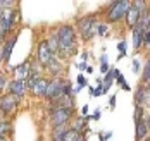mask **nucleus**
<instances>
[{
    "label": "nucleus",
    "instance_id": "obj_1",
    "mask_svg": "<svg viewBox=\"0 0 150 141\" xmlns=\"http://www.w3.org/2000/svg\"><path fill=\"white\" fill-rule=\"evenodd\" d=\"M57 40H59V60L71 59L78 52V38H76V29L71 24H60L57 28Z\"/></svg>",
    "mask_w": 150,
    "mask_h": 141
},
{
    "label": "nucleus",
    "instance_id": "obj_2",
    "mask_svg": "<svg viewBox=\"0 0 150 141\" xmlns=\"http://www.w3.org/2000/svg\"><path fill=\"white\" fill-rule=\"evenodd\" d=\"M131 7V2L128 0H117V2H110L107 7V22H119L122 19H126V14Z\"/></svg>",
    "mask_w": 150,
    "mask_h": 141
},
{
    "label": "nucleus",
    "instance_id": "obj_3",
    "mask_svg": "<svg viewBox=\"0 0 150 141\" xmlns=\"http://www.w3.org/2000/svg\"><path fill=\"white\" fill-rule=\"evenodd\" d=\"M19 21V11L17 9H4L0 11V33L9 38V33L14 29L16 22Z\"/></svg>",
    "mask_w": 150,
    "mask_h": 141
},
{
    "label": "nucleus",
    "instance_id": "obj_4",
    "mask_svg": "<svg viewBox=\"0 0 150 141\" xmlns=\"http://www.w3.org/2000/svg\"><path fill=\"white\" fill-rule=\"evenodd\" d=\"M97 28H98V21H97V17H93V16L81 17L78 21V33H79L83 41H90L91 38L95 36V33H97Z\"/></svg>",
    "mask_w": 150,
    "mask_h": 141
},
{
    "label": "nucleus",
    "instance_id": "obj_5",
    "mask_svg": "<svg viewBox=\"0 0 150 141\" xmlns=\"http://www.w3.org/2000/svg\"><path fill=\"white\" fill-rule=\"evenodd\" d=\"M147 9V2H143V0H138V2H131V7H129V11H128V14H126V24L133 29L138 26V22H140V16H142V12Z\"/></svg>",
    "mask_w": 150,
    "mask_h": 141
},
{
    "label": "nucleus",
    "instance_id": "obj_6",
    "mask_svg": "<svg viewBox=\"0 0 150 141\" xmlns=\"http://www.w3.org/2000/svg\"><path fill=\"white\" fill-rule=\"evenodd\" d=\"M74 110L69 109H50V124L54 127H60L66 126L69 121H73Z\"/></svg>",
    "mask_w": 150,
    "mask_h": 141
},
{
    "label": "nucleus",
    "instance_id": "obj_7",
    "mask_svg": "<svg viewBox=\"0 0 150 141\" xmlns=\"http://www.w3.org/2000/svg\"><path fill=\"white\" fill-rule=\"evenodd\" d=\"M64 84H66L64 79L54 78L50 83H48V90H47L45 98L48 100V102H55V100H59L60 96L64 95Z\"/></svg>",
    "mask_w": 150,
    "mask_h": 141
},
{
    "label": "nucleus",
    "instance_id": "obj_8",
    "mask_svg": "<svg viewBox=\"0 0 150 141\" xmlns=\"http://www.w3.org/2000/svg\"><path fill=\"white\" fill-rule=\"evenodd\" d=\"M19 107V98L11 93H5L0 96V112H4L5 115L14 114Z\"/></svg>",
    "mask_w": 150,
    "mask_h": 141
},
{
    "label": "nucleus",
    "instance_id": "obj_9",
    "mask_svg": "<svg viewBox=\"0 0 150 141\" xmlns=\"http://www.w3.org/2000/svg\"><path fill=\"white\" fill-rule=\"evenodd\" d=\"M135 103L138 107H147L150 105V83H140L138 88H136V93H135Z\"/></svg>",
    "mask_w": 150,
    "mask_h": 141
},
{
    "label": "nucleus",
    "instance_id": "obj_10",
    "mask_svg": "<svg viewBox=\"0 0 150 141\" xmlns=\"http://www.w3.org/2000/svg\"><path fill=\"white\" fill-rule=\"evenodd\" d=\"M54 57H55V55L50 52V48H48V45H47V40L40 41V43L36 45V60L42 64L43 67H47L48 64L52 62Z\"/></svg>",
    "mask_w": 150,
    "mask_h": 141
},
{
    "label": "nucleus",
    "instance_id": "obj_11",
    "mask_svg": "<svg viewBox=\"0 0 150 141\" xmlns=\"http://www.w3.org/2000/svg\"><path fill=\"white\" fill-rule=\"evenodd\" d=\"M7 90L9 93L17 96L19 100L24 96V95L30 91V86H28V81H23V79H12L9 84H7Z\"/></svg>",
    "mask_w": 150,
    "mask_h": 141
},
{
    "label": "nucleus",
    "instance_id": "obj_12",
    "mask_svg": "<svg viewBox=\"0 0 150 141\" xmlns=\"http://www.w3.org/2000/svg\"><path fill=\"white\" fill-rule=\"evenodd\" d=\"M48 79L45 78H40L33 86H30V93L35 96V98H45L47 95V90H48Z\"/></svg>",
    "mask_w": 150,
    "mask_h": 141
},
{
    "label": "nucleus",
    "instance_id": "obj_13",
    "mask_svg": "<svg viewBox=\"0 0 150 141\" xmlns=\"http://www.w3.org/2000/svg\"><path fill=\"white\" fill-rule=\"evenodd\" d=\"M12 71H14L16 79L28 81V78H30V74H31V59H28V60H24V62H21V64H17Z\"/></svg>",
    "mask_w": 150,
    "mask_h": 141
},
{
    "label": "nucleus",
    "instance_id": "obj_14",
    "mask_svg": "<svg viewBox=\"0 0 150 141\" xmlns=\"http://www.w3.org/2000/svg\"><path fill=\"white\" fill-rule=\"evenodd\" d=\"M16 41H17V33H14V36H9L7 41L4 43V47L0 50V59H2L4 62H9L11 53H12V50H14V47H16Z\"/></svg>",
    "mask_w": 150,
    "mask_h": 141
},
{
    "label": "nucleus",
    "instance_id": "obj_15",
    "mask_svg": "<svg viewBox=\"0 0 150 141\" xmlns=\"http://www.w3.org/2000/svg\"><path fill=\"white\" fill-rule=\"evenodd\" d=\"M136 124V131H135V140L136 141H145L147 140V136L150 134V129L147 122H145V119H142V121H138L135 122Z\"/></svg>",
    "mask_w": 150,
    "mask_h": 141
},
{
    "label": "nucleus",
    "instance_id": "obj_16",
    "mask_svg": "<svg viewBox=\"0 0 150 141\" xmlns=\"http://www.w3.org/2000/svg\"><path fill=\"white\" fill-rule=\"evenodd\" d=\"M52 109H69L74 110V98H69V96H60L59 100L52 102Z\"/></svg>",
    "mask_w": 150,
    "mask_h": 141
},
{
    "label": "nucleus",
    "instance_id": "obj_17",
    "mask_svg": "<svg viewBox=\"0 0 150 141\" xmlns=\"http://www.w3.org/2000/svg\"><path fill=\"white\" fill-rule=\"evenodd\" d=\"M121 72L117 71V69H109V72L105 74L104 81H102V90H104V93H107L109 91V88L112 86V83H114V79L119 76Z\"/></svg>",
    "mask_w": 150,
    "mask_h": 141
},
{
    "label": "nucleus",
    "instance_id": "obj_18",
    "mask_svg": "<svg viewBox=\"0 0 150 141\" xmlns=\"http://www.w3.org/2000/svg\"><path fill=\"white\" fill-rule=\"evenodd\" d=\"M47 71L52 74V76H55V78H60V74H62V71H64V65H62V62H60L59 59H52V62L48 64L45 67Z\"/></svg>",
    "mask_w": 150,
    "mask_h": 141
},
{
    "label": "nucleus",
    "instance_id": "obj_19",
    "mask_svg": "<svg viewBox=\"0 0 150 141\" xmlns=\"http://www.w3.org/2000/svg\"><path fill=\"white\" fill-rule=\"evenodd\" d=\"M143 33L145 31L140 26L133 28V48L135 50H140V48L143 47Z\"/></svg>",
    "mask_w": 150,
    "mask_h": 141
},
{
    "label": "nucleus",
    "instance_id": "obj_20",
    "mask_svg": "<svg viewBox=\"0 0 150 141\" xmlns=\"http://www.w3.org/2000/svg\"><path fill=\"white\" fill-rule=\"evenodd\" d=\"M47 45H48L50 52H52L54 55L59 53V40H57V33H50V34H48V38H47Z\"/></svg>",
    "mask_w": 150,
    "mask_h": 141
},
{
    "label": "nucleus",
    "instance_id": "obj_21",
    "mask_svg": "<svg viewBox=\"0 0 150 141\" xmlns=\"http://www.w3.org/2000/svg\"><path fill=\"white\" fill-rule=\"evenodd\" d=\"M138 26L143 29V31H150V9L147 7L143 12H142V16H140V22H138Z\"/></svg>",
    "mask_w": 150,
    "mask_h": 141
},
{
    "label": "nucleus",
    "instance_id": "obj_22",
    "mask_svg": "<svg viewBox=\"0 0 150 141\" xmlns=\"http://www.w3.org/2000/svg\"><path fill=\"white\" fill-rule=\"evenodd\" d=\"M83 140V136H81V133L79 131H76V129H67L66 131V134H64V141H81Z\"/></svg>",
    "mask_w": 150,
    "mask_h": 141
},
{
    "label": "nucleus",
    "instance_id": "obj_23",
    "mask_svg": "<svg viewBox=\"0 0 150 141\" xmlns=\"http://www.w3.org/2000/svg\"><path fill=\"white\" fill-rule=\"evenodd\" d=\"M69 127L60 126V127H54V134H52V141H64V134Z\"/></svg>",
    "mask_w": 150,
    "mask_h": 141
},
{
    "label": "nucleus",
    "instance_id": "obj_24",
    "mask_svg": "<svg viewBox=\"0 0 150 141\" xmlns=\"http://www.w3.org/2000/svg\"><path fill=\"white\" fill-rule=\"evenodd\" d=\"M71 129H76V131H79V133H81L83 129H86V119H85V117H74Z\"/></svg>",
    "mask_w": 150,
    "mask_h": 141
},
{
    "label": "nucleus",
    "instance_id": "obj_25",
    "mask_svg": "<svg viewBox=\"0 0 150 141\" xmlns=\"http://www.w3.org/2000/svg\"><path fill=\"white\" fill-rule=\"evenodd\" d=\"M12 129V124L9 121H0V138H5V134Z\"/></svg>",
    "mask_w": 150,
    "mask_h": 141
},
{
    "label": "nucleus",
    "instance_id": "obj_26",
    "mask_svg": "<svg viewBox=\"0 0 150 141\" xmlns=\"http://www.w3.org/2000/svg\"><path fill=\"white\" fill-rule=\"evenodd\" d=\"M142 83H150V60L145 64V67H143V71H142Z\"/></svg>",
    "mask_w": 150,
    "mask_h": 141
},
{
    "label": "nucleus",
    "instance_id": "obj_27",
    "mask_svg": "<svg viewBox=\"0 0 150 141\" xmlns=\"http://www.w3.org/2000/svg\"><path fill=\"white\" fill-rule=\"evenodd\" d=\"M116 79H117V83L121 84V88H122L124 91H129V90H131V88H129V84L126 83V79H124V76H122V74H119Z\"/></svg>",
    "mask_w": 150,
    "mask_h": 141
},
{
    "label": "nucleus",
    "instance_id": "obj_28",
    "mask_svg": "<svg viewBox=\"0 0 150 141\" xmlns=\"http://www.w3.org/2000/svg\"><path fill=\"white\" fill-rule=\"evenodd\" d=\"M109 31V26L105 24V22H98V28H97V34H100V36H105Z\"/></svg>",
    "mask_w": 150,
    "mask_h": 141
},
{
    "label": "nucleus",
    "instance_id": "obj_29",
    "mask_svg": "<svg viewBox=\"0 0 150 141\" xmlns=\"http://www.w3.org/2000/svg\"><path fill=\"white\" fill-rule=\"evenodd\" d=\"M142 119H145V115H143V107H135V122L138 121H142Z\"/></svg>",
    "mask_w": 150,
    "mask_h": 141
},
{
    "label": "nucleus",
    "instance_id": "obj_30",
    "mask_svg": "<svg viewBox=\"0 0 150 141\" xmlns=\"http://www.w3.org/2000/svg\"><path fill=\"white\" fill-rule=\"evenodd\" d=\"M16 5V2L12 0H0V11H4V9H12Z\"/></svg>",
    "mask_w": 150,
    "mask_h": 141
},
{
    "label": "nucleus",
    "instance_id": "obj_31",
    "mask_svg": "<svg viewBox=\"0 0 150 141\" xmlns=\"http://www.w3.org/2000/svg\"><path fill=\"white\" fill-rule=\"evenodd\" d=\"M117 50H119V59H121V57H124V55H126V41H124V40L117 43Z\"/></svg>",
    "mask_w": 150,
    "mask_h": 141
},
{
    "label": "nucleus",
    "instance_id": "obj_32",
    "mask_svg": "<svg viewBox=\"0 0 150 141\" xmlns=\"http://www.w3.org/2000/svg\"><path fill=\"white\" fill-rule=\"evenodd\" d=\"M131 69H133L135 74H140V71H142V62H140L138 59H135V60H133V65H131Z\"/></svg>",
    "mask_w": 150,
    "mask_h": 141
},
{
    "label": "nucleus",
    "instance_id": "obj_33",
    "mask_svg": "<svg viewBox=\"0 0 150 141\" xmlns=\"http://www.w3.org/2000/svg\"><path fill=\"white\" fill-rule=\"evenodd\" d=\"M78 84H79V90L86 86V79H85V76H83V74H79V76H78Z\"/></svg>",
    "mask_w": 150,
    "mask_h": 141
},
{
    "label": "nucleus",
    "instance_id": "obj_34",
    "mask_svg": "<svg viewBox=\"0 0 150 141\" xmlns=\"http://www.w3.org/2000/svg\"><path fill=\"white\" fill-rule=\"evenodd\" d=\"M143 45H150V31L143 33Z\"/></svg>",
    "mask_w": 150,
    "mask_h": 141
},
{
    "label": "nucleus",
    "instance_id": "obj_35",
    "mask_svg": "<svg viewBox=\"0 0 150 141\" xmlns=\"http://www.w3.org/2000/svg\"><path fill=\"white\" fill-rule=\"evenodd\" d=\"M109 107H110V110L116 109V95H112L110 96V102H109Z\"/></svg>",
    "mask_w": 150,
    "mask_h": 141
},
{
    "label": "nucleus",
    "instance_id": "obj_36",
    "mask_svg": "<svg viewBox=\"0 0 150 141\" xmlns=\"http://www.w3.org/2000/svg\"><path fill=\"white\" fill-rule=\"evenodd\" d=\"M100 115H102V112H100V110H95V114H93V115H90V119H93V121H98V119H100Z\"/></svg>",
    "mask_w": 150,
    "mask_h": 141
},
{
    "label": "nucleus",
    "instance_id": "obj_37",
    "mask_svg": "<svg viewBox=\"0 0 150 141\" xmlns=\"http://www.w3.org/2000/svg\"><path fill=\"white\" fill-rule=\"evenodd\" d=\"M4 86H5V76H4V74L0 72V91L4 90Z\"/></svg>",
    "mask_w": 150,
    "mask_h": 141
},
{
    "label": "nucleus",
    "instance_id": "obj_38",
    "mask_svg": "<svg viewBox=\"0 0 150 141\" xmlns=\"http://www.w3.org/2000/svg\"><path fill=\"white\" fill-rule=\"evenodd\" d=\"M100 71H102L104 74H107V72H109V65H107V64H100Z\"/></svg>",
    "mask_w": 150,
    "mask_h": 141
},
{
    "label": "nucleus",
    "instance_id": "obj_39",
    "mask_svg": "<svg viewBox=\"0 0 150 141\" xmlns=\"http://www.w3.org/2000/svg\"><path fill=\"white\" fill-rule=\"evenodd\" d=\"M78 67H79L81 71H83V69H86V62H79V64H78Z\"/></svg>",
    "mask_w": 150,
    "mask_h": 141
},
{
    "label": "nucleus",
    "instance_id": "obj_40",
    "mask_svg": "<svg viewBox=\"0 0 150 141\" xmlns=\"http://www.w3.org/2000/svg\"><path fill=\"white\" fill-rule=\"evenodd\" d=\"M100 64H107V55H102L100 57Z\"/></svg>",
    "mask_w": 150,
    "mask_h": 141
},
{
    "label": "nucleus",
    "instance_id": "obj_41",
    "mask_svg": "<svg viewBox=\"0 0 150 141\" xmlns=\"http://www.w3.org/2000/svg\"><path fill=\"white\" fill-rule=\"evenodd\" d=\"M145 122H147V126H149V129H150V115L149 117H145Z\"/></svg>",
    "mask_w": 150,
    "mask_h": 141
},
{
    "label": "nucleus",
    "instance_id": "obj_42",
    "mask_svg": "<svg viewBox=\"0 0 150 141\" xmlns=\"http://www.w3.org/2000/svg\"><path fill=\"white\" fill-rule=\"evenodd\" d=\"M0 141H7V140H5V138H0Z\"/></svg>",
    "mask_w": 150,
    "mask_h": 141
},
{
    "label": "nucleus",
    "instance_id": "obj_43",
    "mask_svg": "<svg viewBox=\"0 0 150 141\" xmlns=\"http://www.w3.org/2000/svg\"><path fill=\"white\" fill-rule=\"evenodd\" d=\"M2 62H4V60H2V59H0V65H2Z\"/></svg>",
    "mask_w": 150,
    "mask_h": 141
},
{
    "label": "nucleus",
    "instance_id": "obj_44",
    "mask_svg": "<svg viewBox=\"0 0 150 141\" xmlns=\"http://www.w3.org/2000/svg\"><path fill=\"white\" fill-rule=\"evenodd\" d=\"M145 141H150V140H145Z\"/></svg>",
    "mask_w": 150,
    "mask_h": 141
},
{
    "label": "nucleus",
    "instance_id": "obj_45",
    "mask_svg": "<svg viewBox=\"0 0 150 141\" xmlns=\"http://www.w3.org/2000/svg\"><path fill=\"white\" fill-rule=\"evenodd\" d=\"M81 141H85V140H81Z\"/></svg>",
    "mask_w": 150,
    "mask_h": 141
}]
</instances>
